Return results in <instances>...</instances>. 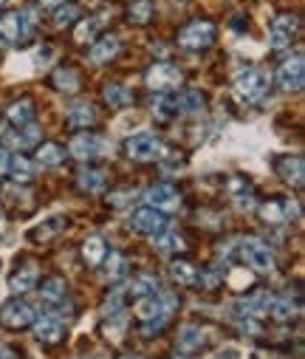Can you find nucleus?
Instances as JSON below:
<instances>
[{"mask_svg": "<svg viewBox=\"0 0 305 359\" xmlns=\"http://www.w3.org/2000/svg\"><path fill=\"white\" fill-rule=\"evenodd\" d=\"M235 94L246 105H257L269 94V74L260 68H243L235 76Z\"/></svg>", "mask_w": 305, "mask_h": 359, "instance_id": "f257e3e1", "label": "nucleus"}, {"mask_svg": "<svg viewBox=\"0 0 305 359\" xmlns=\"http://www.w3.org/2000/svg\"><path fill=\"white\" fill-rule=\"evenodd\" d=\"M212 37H215V26L207 23V20H192L181 29L178 34V46L187 48V51H201V48H207L212 46Z\"/></svg>", "mask_w": 305, "mask_h": 359, "instance_id": "f03ea898", "label": "nucleus"}, {"mask_svg": "<svg viewBox=\"0 0 305 359\" xmlns=\"http://www.w3.org/2000/svg\"><path fill=\"white\" fill-rule=\"evenodd\" d=\"M240 255H243V260L255 269V272H260V275H269L271 269H274V255H271V249L260 238H243L240 241Z\"/></svg>", "mask_w": 305, "mask_h": 359, "instance_id": "7ed1b4c3", "label": "nucleus"}, {"mask_svg": "<svg viewBox=\"0 0 305 359\" xmlns=\"http://www.w3.org/2000/svg\"><path fill=\"white\" fill-rule=\"evenodd\" d=\"M302 79H305V62H302V54H294L288 60H283V65L277 68V82L285 94H297L302 88Z\"/></svg>", "mask_w": 305, "mask_h": 359, "instance_id": "20e7f679", "label": "nucleus"}, {"mask_svg": "<svg viewBox=\"0 0 305 359\" xmlns=\"http://www.w3.org/2000/svg\"><path fill=\"white\" fill-rule=\"evenodd\" d=\"M297 29H299V20H297L294 15H280V18L271 23L269 46H271L274 51L288 48V46H291V40H294V34H297Z\"/></svg>", "mask_w": 305, "mask_h": 359, "instance_id": "39448f33", "label": "nucleus"}, {"mask_svg": "<svg viewBox=\"0 0 305 359\" xmlns=\"http://www.w3.org/2000/svg\"><path fill=\"white\" fill-rule=\"evenodd\" d=\"M158 139L150 133V130H139L128 139V156L133 161H153L158 156Z\"/></svg>", "mask_w": 305, "mask_h": 359, "instance_id": "423d86ee", "label": "nucleus"}, {"mask_svg": "<svg viewBox=\"0 0 305 359\" xmlns=\"http://www.w3.org/2000/svg\"><path fill=\"white\" fill-rule=\"evenodd\" d=\"M0 323L6 328H29L34 323V309L23 300H12L0 309Z\"/></svg>", "mask_w": 305, "mask_h": 359, "instance_id": "0eeeda50", "label": "nucleus"}, {"mask_svg": "<svg viewBox=\"0 0 305 359\" xmlns=\"http://www.w3.org/2000/svg\"><path fill=\"white\" fill-rule=\"evenodd\" d=\"M144 201H147L153 210H158V212H175V210L181 207V196H178V190L170 187V184H156V187H150V190L144 193Z\"/></svg>", "mask_w": 305, "mask_h": 359, "instance_id": "6e6552de", "label": "nucleus"}, {"mask_svg": "<svg viewBox=\"0 0 305 359\" xmlns=\"http://www.w3.org/2000/svg\"><path fill=\"white\" fill-rule=\"evenodd\" d=\"M147 85L153 88V91H161V94L164 91H172V88L181 85V71L172 68V65H167V62L153 65L150 74H147Z\"/></svg>", "mask_w": 305, "mask_h": 359, "instance_id": "1a4fd4ad", "label": "nucleus"}, {"mask_svg": "<svg viewBox=\"0 0 305 359\" xmlns=\"http://www.w3.org/2000/svg\"><path fill=\"white\" fill-rule=\"evenodd\" d=\"M130 226H133L136 232H142V235H158L161 229H167V221H164V215H161L158 210L144 207V210H136V212H133Z\"/></svg>", "mask_w": 305, "mask_h": 359, "instance_id": "9d476101", "label": "nucleus"}, {"mask_svg": "<svg viewBox=\"0 0 305 359\" xmlns=\"http://www.w3.org/2000/svg\"><path fill=\"white\" fill-rule=\"evenodd\" d=\"M71 156L74 158H96L99 153H105L108 150V144L102 142V136H74V142H71Z\"/></svg>", "mask_w": 305, "mask_h": 359, "instance_id": "9b49d317", "label": "nucleus"}, {"mask_svg": "<svg viewBox=\"0 0 305 359\" xmlns=\"http://www.w3.org/2000/svg\"><path fill=\"white\" fill-rule=\"evenodd\" d=\"M32 325H34V337H37L40 342H60V339H62V334H65L62 320H60V317H54V314H46V317L34 320Z\"/></svg>", "mask_w": 305, "mask_h": 359, "instance_id": "f8f14e48", "label": "nucleus"}, {"mask_svg": "<svg viewBox=\"0 0 305 359\" xmlns=\"http://www.w3.org/2000/svg\"><path fill=\"white\" fill-rule=\"evenodd\" d=\"M37 286V263H23L18 266V272L9 278V289L15 294H26Z\"/></svg>", "mask_w": 305, "mask_h": 359, "instance_id": "ddd939ff", "label": "nucleus"}, {"mask_svg": "<svg viewBox=\"0 0 305 359\" xmlns=\"http://www.w3.org/2000/svg\"><path fill=\"white\" fill-rule=\"evenodd\" d=\"M229 196H232L238 210H243V212L255 210V190H252V184L246 182V178H240V175L232 178L229 182Z\"/></svg>", "mask_w": 305, "mask_h": 359, "instance_id": "4468645a", "label": "nucleus"}, {"mask_svg": "<svg viewBox=\"0 0 305 359\" xmlns=\"http://www.w3.org/2000/svg\"><path fill=\"white\" fill-rule=\"evenodd\" d=\"M260 215L269 224H285L297 215V207H294V201H269L260 207Z\"/></svg>", "mask_w": 305, "mask_h": 359, "instance_id": "2eb2a0df", "label": "nucleus"}, {"mask_svg": "<svg viewBox=\"0 0 305 359\" xmlns=\"http://www.w3.org/2000/svg\"><path fill=\"white\" fill-rule=\"evenodd\" d=\"M116 54H119V37H114V34L102 37V40H96V43L90 46V62H93V65H105V62H111Z\"/></svg>", "mask_w": 305, "mask_h": 359, "instance_id": "dca6fc26", "label": "nucleus"}, {"mask_svg": "<svg viewBox=\"0 0 305 359\" xmlns=\"http://www.w3.org/2000/svg\"><path fill=\"white\" fill-rule=\"evenodd\" d=\"M178 111H181V97L172 94V91L158 94L156 102H153V114H156L158 119H172V116H178Z\"/></svg>", "mask_w": 305, "mask_h": 359, "instance_id": "f3484780", "label": "nucleus"}, {"mask_svg": "<svg viewBox=\"0 0 305 359\" xmlns=\"http://www.w3.org/2000/svg\"><path fill=\"white\" fill-rule=\"evenodd\" d=\"M153 249L158 255H172V252H181L184 249V238L178 232H170V229H161L158 235H153Z\"/></svg>", "mask_w": 305, "mask_h": 359, "instance_id": "a211bd4d", "label": "nucleus"}, {"mask_svg": "<svg viewBox=\"0 0 305 359\" xmlns=\"http://www.w3.org/2000/svg\"><path fill=\"white\" fill-rule=\"evenodd\" d=\"M280 175L285 178L288 184H302L305 178V167H302V158L299 156H288V158H280Z\"/></svg>", "mask_w": 305, "mask_h": 359, "instance_id": "6ab92c4d", "label": "nucleus"}, {"mask_svg": "<svg viewBox=\"0 0 305 359\" xmlns=\"http://www.w3.org/2000/svg\"><path fill=\"white\" fill-rule=\"evenodd\" d=\"M93 122H96V108L88 105V102H76L68 111V125H74V128H88Z\"/></svg>", "mask_w": 305, "mask_h": 359, "instance_id": "aec40b11", "label": "nucleus"}, {"mask_svg": "<svg viewBox=\"0 0 305 359\" xmlns=\"http://www.w3.org/2000/svg\"><path fill=\"white\" fill-rule=\"evenodd\" d=\"M82 255H85V260H88L90 266H96V263H102V260H105V255H108V246H105V241H102L99 235H93V238H88V241H85V246H82Z\"/></svg>", "mask_w": 305, "mask_h": 359, "instance_id": "412c9836", "label": "nucleus"}, {"mask_svg": "<svg viewBox=\"0 0 305 359\" xmlns=\"http://www.w3.org/2000/svg\"><path fill=\"white\" fill-rule=\"evenodd\" d=\"M203 345V331L195 328V325H184L178 331V348L181 351H198Z\"/></svg>", "mask_w": 305, "mask_h": 359, "instance_id": "4be33fe9", "label": "nucleus"}, {"mask_svg": "<svg viewBox=\"0 0 305 359\" xmlns=\"http://www.w3.org/2000/svg\"><path fill=\"white\" fill-rule=\"evenodd\" d=\"M20 37L18 15H0V46H12Z\"/></svg>", "mask_w": 305, "mask_h": 359, "instance_id": "5701e85b", "label": "nucleus"}, {"mask_svg": "<svg viewBox=\"0 0 305 359\" xmlns=\"http://www.w3.org/2000/svg\"><path fill=\"white\" fill-rule=\"evenodd\" d=\"M170 275H172V280H178L181 286H195V283H198L195 266H192V263H184V260L170 266Z\"/></svg>", "mask_w": 305, "mask_h": 359, "instance_id": "b1692460", "label": "nucleus"}, {"mask_svg": "<svg viewBox=\"0 0 305 359\" xmlns=\"http://www.w3.org/2000/svg\"><path fill=\"white\" fill-rule=\"evenodd\" d=\"M32 116H34V105H32L29 100H20V102L9 105V122H15V125H29Z\"/></svg>", "mask_w": 305, "mask_h": 359, "instance_id": "393cba45", "label": "nucleus"}, {"mask_svg": "<svg viewBox=\"0 0 305 359\" xmlns=\"http://www.w3.org/2000/svg\"><path fill=\"white\" fill-rule=\"evenodd\" d=\"M150 15H153V4H150V0H133L130 9H128L130 23H136V26H144L150 20Z\"/></svg>", "mask_w": 305, "mask_h": 359, "instance_id": "a878e982", "label": "nucleus"}, {"mask_svg": "<svg viewBox=\"0 0 305 359\" xmlns=\"http://www.w3.org/2000/svg\"><path fill=\"white\" fill-rule=\"evenodd\" d=\"M79 187L85 193H99L102 187H105V175H102L99 170H82L79 172Z\"/></svg>", "mask_w": 305, "mask_h": 359, "instance_id": "bb28decb", "label": "nucleus"}, {"mask_svg": "<svg viewBox=\"0 0 305 359\" xmlns=\"http://www.w3.org/2000/svg\"><path fill=\"white\" fill-rule=\"evenodd\" d=\"M62 158H65V153H62L60 144H43V147L37 150V161H40L43 167H57Z\"/></svg>", "mask_w": 305, "mask_h": 359, "instance_id": "cd10ccee", "label": "nucleus"}, {"mask_svg": "<svg viewBox=\"0 0 305 359\" xmlns=\"http://www.w3.org/2000/svg\"><path fill=\"white\" fill-rule=\"evenodd\" d=\"M46 303H60V300H65V280H60V278H51V280H46L43 283V294H40Z\"/></svg>", "mask_w": 305, "mask_h": 359, "instance_id": "c85d7f7f", "label": "nucleus"}, {"mask_svg": "<svg viewBox=\"0 0 305 359\" xmlns=\"http://www.w3.org/2000/svg\"><path fill=\"white\" fill-rule=\"evenodd\" d=\"M62 224H65V218H62V215H51L48 221H43V224H40V229H34V238H37V241H48L51 235H57V232L62 229Z\"/></svg>", "mask_w": 305, "mask_h": 359, "instance_id": "c756f323", "label": "nucleus"}, {"mask_svg": "<svg viewBox=\"0 0 305 359\" xmlns=\"http://www.w3.org/2000/svg\"><path fill=\"white\" fill-rule=\"evenodd\" d=\"M9 170H12V178H15V182L18 184H26L29 182V178H32V164H29V158H12L9 161Z\"/></svg>", "mask_w": 305, "mask_h": 359, "instance_id": "7c9ffc66", "label": "nucleus"}, {"mask_svg": "<svg viewBox=\"0 0 305 359\" xmlns=\"http://www.w3.org/2000/svg\"><path fill=\"white\" fill-rule=\"evenodd\" d=\"M99 26H102V18H88V20H82V23L76 26L74 37H76L79 43H88V40H93V34L99 32Z\"/></svg>", "mask_w": 305, "mask_h": 359, "instance_id": "2f4dec72", "label": "nucleus"}, {"mask_svg": "<svg viewBox=\"0 0 305 359\" xmlns=\"http://www.w3.org/2000/svg\"><path fill=\"white\" fill-rule=\"evenodd\" d=\"M297 309L291 306V300H269V309H266V314H271L274 320H291V314H294Z\"/></svg>", "mask_w": 305, "mask_h": 359, "instance_id": "473e14b6", "label": "nucleus"}, {"mask_svg": "<svg viewBox=\"0 0 305 359\" xmlns=\"http://www.w3.org/2000/svg\"><path fill=\"white\" fill-rule=\"evenodd\" d=\"M105 100H108L114 108H122V105L130 102V94H128L125 85H108V88H105Z\"/></svg>", "mask_w": 305, "mask_h": 359, "instance_id": "72a5a7b5", "label": "nucleus"}, {"mask_svg": "<svg viewBox=\"0 0 305 359\" xmlns=\"http://www.w3.org/2000/svg\"><path fill=\"white\" fill-rule=\"evenodd\" d=\"M54 82H57L60 91H76V85H79V79H76V74L71 68H60L54 74Z\"/></svg>", "mask_w": 305, "mask_h": 359, "instance_id": "f704fd0d", "label": "nucleus"}, {"mask_svg": "<svg viewBox=\"0 0 305 359\" xmlns=\"http://www.w3.org/2000/svg\"><path fill=\"white\" fill-rule=\"evenodd\" d=\"M125 275H128V260L114 252V255L108 257V278H111V280H119V278H125Z\"/></svg>", "mask_w": 305, "mask_h": 359, "instance_id": "c9c22d12", "label": "nucleus"}, {"mask_svg": "<svg viewBox=\"0 0 305 359\" xmlns=\"http://www.w3.org/2000/svg\"><path fill=\"white\" fill-rule=\"evenodd\" d=\"M181 111H184V114H201V111H203V97H201L198 91H187V94L181 97Z\"/></svg>", "mask_w": 305, "mask_h": 359, "instance_id": "e433bc0d", "label": "nucleus"}, {"mask_svg": "<svg viewBox=\"0 0 305 359\" xmlns=\"http://www.w3.org/2000/svg\"><path fill=\"white\" fill-rule=\"evenodd\" d=\"M128 292L139 300V297H147V294H153L156 292V280L153 278H139V280H133L130 286H128Z\"/></svg>", "mask_w": 305, "mask_h": 359, "instance_id": "4c0bfd02", "label": "nucleus"}, {"mask_svg": "<svg viewBox=\"0 0 305 359\" xmlns=\"http://www.w3.org/2000/svg\"><path fill=\"white\" fill-rule=\"evenodd\" d=\"M76 20V9L74 6H60L57 9V15H54V26H68V23H74Z\"/></svg>", "mask_w": 305, "mask_h": 359, "instance_id": "58836bf2", "label": "nucleus"}, {"mask_svg": "<svg viewBox=\"0 0 305 359\" xmlns=\"http://www.w3.org/2000/svg\"><path fill=\"white\" fill-rule=\"evenodd\" d=\"M18 29H20V37H29L32 29H34V12H20L18 15Z\"/></svg>", "mask_w": 305, "mask_h": 359, "instance_id": "ea45409f", "label": "nucleus"}, {"mask_svg": "<svg viewBox=\"0 0 305 359\" xmlns=\"http://www.w3.org/2000/svg\"><path fill=\"white\" fill-rule=\"evenodd\" d=\"M37 136H40V130H37V128H29V130H23L20 136H15L12 142H15L18 147H32V144L37 142Z\"/></svg>", "mask_w": 305, "mask_h": 359, "instance_id": "a19ab883", "label": "nucleus"}, {"mask_svg": "<svg viewBox=\"0 0 305 359\" xmlns=\"http://www.w3.org/2000/svg\"><path fill=\"white\" fill-rule=\"evenodd\" d=\"M133 198H136V190H125V193H114L111 204L114 207H128V204H133Z\"/></svg>", "mask_w": 305, "mask_h": 359, "instance_id": "79ce46f5", "label": "nucleus"}, {"mask_svg": "<svg viewBox=\"0 0 305 359\" xmlns=\"http://www.w3.org/2000/svg\"><path fill=\"white\" fill-rule=\"evenodd\" d=\"M54 54H57V51H54L51 46H43V48H37V54H34V62H37V65H48V62L54 60Z\"/></svg>", "mask_w": 305, "mask_h": 359, "instance_id": "37998d69", "label": "nucleus"}, {"mask_svg": "<svg viewBox=\"0 0 305 359\" xmlns=\"http://www.w3.org/2000/svg\"><path fill=\"white\" fill-rule=\"evenodd\" d=\"M9 153H6V147H0V172H6L9 170Z\"/></svg>", "mask_w": 305, "mask_h": 359, "instance_id": "c03bdc74", "label": "nucleus"}, {"mask_svg": "<svg viewBox=\"0 0 305 359\" xmlns=\"http://www.w3.org/2000/svg\"><path fill=\"white\" fill-rule=\"evenodd\" d=\"M40 4H43V6H60L62 0H40Z\"/></svg>", "mask_w": 305, "mask_h": 359, "instance_id": "a18cd8bd", "label": "nucleus"}, {"mask_svg": "<svg viewBox=\"0 0 305 359\" xmlns=\"http://www.w3.org/2000/svg\"><path fill=\"white\" fill-rule=\"evenodd\" d=\"M122 359H139V356H122Z\"/></svg>", "mask_w": 305, "mask_h": 359, "instance_id": "49530a36", "label": "nucleus"}, {"mask_svg": "<svg viewBox=\"0 0 305 359\" xmlns=\"http://www.w3.org/2000/svg\"><path fill=\"white\" fill-rule=\"evenodd\" d=\"M4 4H6V0H0V6H4Z\"/></svg>", "mask_w": 305, "mask_h": 359, "instance_id": "de8ad7c7", "label": "nucleus"}]
</instances>
